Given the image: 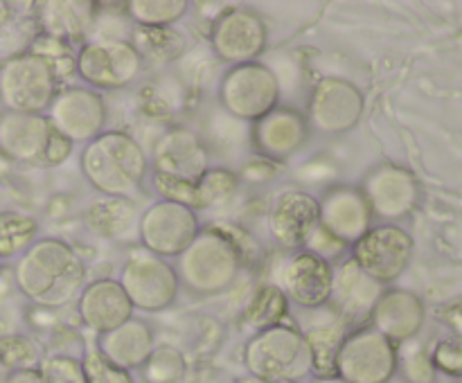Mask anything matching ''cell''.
I'll use <instances>...</instances> for the list:
<instances>
[{"label": "cell", "mask_w": 462, "mask_h": 383, "mask_svg": "<svg viewBox=\"0 0 462 383\" xmlns=\"http://www.w3.org/2000/svg\"><path fill=\"white\" fill-rule=\"evenodd\" d=\"M14 282L34 305L59 309L79 297L86 287V266L70 243L43 237L16 260Z\"/></svg>", "instance_id": "cell-1"}, {"label": "cell", "mask_w": 462, "mask_h": 383, "mask_svg": "<svg viewBox=\"0 0 462 383\" xmlns=\"http://www.w3.org/2000/svg\"><path fill=\"white\" fill-rule=\"evenodd\" d=\"M79 167L102 196L131 201L143 192L152 165L138 140L125 131H104L84 144Z\"/></svg>", "instance_id": "cell-2"}, {"label": "cell", "mask_w": 462, "mask_h": 383, "mask_svg": "<svg viewBox=\"0 0 462 383\" xmlns=\"http://www.w3.org/2000/svg\"><path fill=\"white\" fill-rule=\"evenodd\" d=\"M244 266L242 251L226 225H206L176 257V278L194 296H215L235 284Z\"/></svg>", "instance_id": "cell-3"}, {"label": "cell", "mask_w": 462, "mask_h": 383, "mask_svg": "<svg viewBox=\"0 0 462 383\" xmlns=\"http://www.w3.org/2000/svg\"><path fill=\"white\" fill-rule=\"evenodd\" d=\"M248 374L266 383H298L311 372V354L305 336L293 324L257 332L244 347Z\"/></svg>", "instance_id": "cell-4"}, {"label": "cell", "mask_w": 462, "mask_h": 383, "mask_svg": "<svg viewBox=\"0 0 462 383\" xmlns=\"http://www.w3.org/2000/svg\"><path fill=\"white\" fill-rule=\"evenodd\" d=\"M59 88L52 66L30 50L0 61V106L5 111L45 115Z\"/></svg>", "instance_id": "cell-5"}, {"label": "cell", "mask_w": 462, "mask_h": 383, "mask_svg": "<svg viewBox=\"0 0 462 383\" xmlns=\"http://www.w3.org/2000/svg\"><path fill=\"white\" fill-rule=\"evenodd\" d=\"M219 104L230 117L257 122L280 106V81L266 63L230 66L219 81Z\"/></svg>", "instance_id": "cell-6"}, {"label": "cell", "mask_w": 462, "mask_h": 383, "mask_svg": "<svg viewBox=\"0 0 462 383\" xmlns=\"http://www.w3.org/2000/svg\"><path fill=\"white\" fill-rule=\"evenodd\" d=\"M143 68V59L129 41L93 39L77 48L75 75L93 90L126 88Z\"/></svg>", "instance_id": "cell-7"}, {"label": "cell", "mask_w": 462, "mask_h": 383, "mask_svg": "<svg viewBox=\"0 0 462 383\" xmlns=\"http://www.w3.org/2000/svg\"><path fill=\"white\" fill-rule=\"evenodd\" d=\"M397 360L395 342L373 327H359L343 338L334 374L346 383H388L395 377Z\"/></svg>", "instance_id": "cell-8"}, {"label": "cell", "mask_w": 462, "mask_h": 383, "mask_svg": "<svg viewBox=\"0 0 462 383\" xmlns=\"http://www.w3.org/2000/svg\"><path fill=\"white\" fill-rule=\"evenodd\" d=\"M117 282L129 297L134 311L140 309L147 314H156L174 305L180 291L174 266L144 248L131 252L122 266Z\"/></svg>", "instance_id": "cell-9"}, {"label": "cell", "mask_w": 462, "mask_h": 383, "mask_svg": "<svg viewBox=\"0 0 462 383\" xmlns=\"http://www.w3.org/2000/svg\"><path fill=\"white\" fill-rule=\"evenodd\" d=\"M201 228L197 212L165 198L152 203L138 219L140 243L144 251L162 260L179 257L201 233Z\"/></svg>", "instance_id": "cell-10"}, {"label": "cell", "mask_w": 462, "mask_h": 383, "mask_svg": "<svg viewBox=\"0 0 462 383\" xmlns=\"http://www.w3.org/2000/svg\"><path fill=\"white\" fill-rule=\"evenodd\" d=\"M45 117L68 142H90L104 133L108 108L99 90L66 84L57 90Z\"/></svg>", "instance_id": "cell-11"}, {"label": "cell", "mask_w": 462, "mask_h": 383, "mask_svg": "<svg viewBox=\"0 0 462 383\" xmlns=\"http://www.w3.org/2000/svg\"><path fill=\"white\" fill-rule=\"evenodd\" d=\"M364 111L365 97L361 88L341 77H325L311 90L305 117L311 131L334 138L355 129Z\"/></svg>", "instance_id": "cell-12"}, {"label": "cell", "mask_w": 462, "mask_h": 383, "mask_svg": "<svg viewBox=\"0 0 462 383\" xmlns=\"http://www.w3.org/2000/svg\"><path fill=\"white\" fill-rule=\"evenodd\" d=\"M413 239L406 230L393 223L373 225L359 242L350 246V260L361 273L377 284L395 282L409 266Z\"/></svg>", "instance_id": "cell-13"}, {"label": "cell", "mask_w": 462, "mask_h": 383, "mask_svg": "<svg viewBox=\"0 0 462 383\" xmlns=\"http://www.w3.org/2000/svg\"><path fill=\"white\" fill-rule=\"evenodd\" d=\"M269 43L264 18L246 7L221 12L210 25V48L228 66L257 61Z\"/></svg>", "instance_id": "cell-14"}, {"label": "cell", "mask_w": 462, "mask_h": 383, "mask_svg": "<svg viewBox=\"0 0 462 383\" xmlns=\"http://www.w3.org/2000/svg\"><path fill=\"white\" fill-rule=\"evenodd\" d=\"M311 129L305 113L291 106H278L251 124V147L264 162L284 165L305 149Z\"/></svg>", "instance_id": "cell-15"}, {"label": "cell", "mask_w": 462, "mask_h": 383, "mask_svg": "<svg viewBox=\"0 0 462 383\" xmlns=\"http://www.w3.org/2000/svg\"><path fill=\"white\" fill-rule=\"evenodd\" d=\"M149 165L158 176L197 183L210 169V151L197 131L188 126H171L153 144Z\"/></svg>", "instance_id": "cell-16"}, {"label": "cell", "mask_w": 462, "mask_h": 383, "mask_svg": "<svg viewBox=\"0 0 462 383\" xmlns=\"http://www.w3.org/2000/svg\"><path fill=\"white\" fill-rule=\"evenodd\" d=\"M359 189L368 201L373 219L397 221L413 212L418 203V183L413 174L400 165L382 162L361 180Z\"/></svg>", "instance_id": "cell-17"}, {"label": "cell", "mask_w": 462, "mask_h": 383, "mask_svg": "<svg viewBox=\"0 0 462 383\" xmlns=\"http://www.w3.org/2000/svg\"><path fill=\"white\" fill-rule=\"evenodd\" d=\"M319 223L325 233L350 248L373 228V212L355 185H334L319 198Z\"/></svg>", "instance_id": "cell-18"}, {"label": "cell", "mask_w": 462, "mask_h": 383, "mask_svg": "<svg viewBox=\"0 0 462 383\" xmlns=\"http://www.w3.org/2000/svg\"><path fill=\"white\" fill-rule=\"evenodd\" d=\"M334 284V266L310 251H296L282 266L280 288L289 302L302 309H320L329 305Z\"/></svg>", "instance_id": "cell-19"}, {"label": "cell", "mask_w": 462, "mask_h": 383, "mask_svg": "<svg viewBox=\"0 0 462 383\" xmlns=\"http://www.w3.org/2000/svg\"><path fill=\"white\" fill-rule=\"evenodd\" d=\"M319 225V198L310 192L289 187L275 196L269 210V233L284 251H302Z\"/></svg>", "instance_id": "cell-20"}, {"label": "cell", "mask_w": 462, "mask_h": 383, "mask_svg": "<svg viewBox=\"0 0 462 383\" xmlns=\"http://www.w3.org/2000/svg\"><path fill=\"white\" fill-rule=\"evenodd\" d=\"M54 129L45 115L0 113V156L23 165H45Z\"/></svg>", "instance_id": "cell-21"}, {"label": "cell", "mask_w": 462, "mask_h": 383, "mask_svg": "<svg viewBox=\"0 0 462 383\" xmlns=\"http://www.w3.org/2000/svg\"><path fill=\"white\" fill-rule=\"evenodd\" d=\"M77 314L81 323L99 336L134 318V306L117 279L99 278L81 288L77 297Z\"/></svg>", "instance_id": "cell-22"}, {"label": "cell", "mask_w": 462, "mask_h": 383, "mask_svg": "<svg viewBox=\"0 0 462 383\" xmlns=\"http://www.w3.org/2000/svg\"><path fill=\"white\" fill-rule=\"evenodd\" d=\"M97 5L86 0H45L34 5V25L39 34L63 41L68 45L86 43L97 18Z\"/></svg>", "instance_id": "cell-23"}, {"label": "cell", "mask_w": 462, "mask_h": 383, "mask_svg": "<svg viewBox=\"0 0 462 383\" xmlns=\"http://www.w3.org/2000/svg\"><path fill=\"white\" fill-rule=\"evenodd\" d=\"M379 287L382 284H377L368 275L361 273L355 261H341L338 269H334L332 297H329V302L334 305V314L346 324L368 318L374 302L382 296Z\"/></svg>", "instance_id": "cell-24"}, {"label": "cell", "mask_w": 462, "mask_h": 383, "mask_svg": "<svg viewBox=\"0 0 462 383\" xmlns=\"http://www.w3.org/2000/svg\"><path fill=\"white\" fill-rule=\"evenodd\" d=\"M370 327L391 342L409 341L418 333L424 320V309L418 297L402 288L383 291L370 311Z\"/></svg>", "instance_id": "cell-25"}, {"label": "cell", "mask_w": 462, "mask_h": 383, "mask_svg": "<svg viewBox=\"0 0 462 383\" xmlns=\"http://www.w3.org/2000/svg\"><path fill=\"white\" fill-rule=\"evenodd\" d=\"M97 350L122 369H138L147 365L156 350L153 332L144 320L129 318L120 327L97 336Z\"/></svg>", "instance_id": "cell-26"}, {"label": "cell", "mask_w": 462, "mask_h": 383, "mask_svg": "<svg viewBox=\"0 0 462 383\" xmlns=\"http://www.w3.org/2000/svg\"><path fill=\"white\" fill-rule=\"evenodd\" d=\"M129 43L143 59V66H170L188 48L185 36L174 27H135Z\"/></svg>", "instance_id": "cell-27"}, {"label": "cell", "mask_w": 462, "mask_h": 383, "mask_svg": "<svg viewBox=\"0 0 462 383\" xmlns=\"http://www.w3.org/2000/svg\"><path fill=\"white\" fill-rule=\"evenodd\" d=\"M307 347L311 354V372L316 377H332L334 365H337V354L341 350L343 338L347 336L346 323L341 318L316 323L302 332Z\"/></svg>", "instance_id": "cell-28"}, {"label": "cell", "mask_w": 462, "mask_h": 383, "mask_svg": "<svg viewBox=\"0 0 462 383\" xmlns=\"http://www.w3.org/2000/svg\"><path fill=\"white\" fill-rule=\"evenodd\" d=\"M289 315V300L278 284H262L255 288L242 311V324L253 333L282 324Z\"/></svg>", "instance_id": "cell-29"}, {"label": "cell", "mask_w": 462, "mask_h": 383, "mask_svg": "<svg viewBox=\"0 0 462 383\" xmlns=\"http://www.w3.org/2000/svg\"><path fill=\"white\" fill-rule=\"evenodd\" d=\"M86 228L102 237H120L134 225V203L125 198H106L93 203L84 214Z\"/></svg>", "instance_id": "cell-30"}, {"label": "cell", "mask_w": 462, "mask_h": 383, "mask_svg": "<svg viewBox=\"0 0 462 383\" xmlns=\"http://www.w3.org/2000/svg\"><path fill=\"white\" fill-rule=\"evenodd\" d=\"M39 234V221L18 210L0 212V260L21 257Z\"/></svg>", "instance_id": "cell-31"}, {"label": "cell", "mask_w": 462, "mask_h": 383, "mask_svg": "<svg viewBox=\"0 0 462 383\" xmlns=\"http://www.w3.org/2000/svg\"><path fill=\"white\" fill-rule=\"evenodd\" d=\"M188 9V0H131L125 5V14L135 27H174Z\"/></svg>", "instance_id": "cell-32"}, {"label": "cell", "mask_w": 462, "mask_h": 383, "mask_svg": "<svg viewBox=\"0 0 462 383\" xmlns=\"http://www.w3.org/2000/svg\"><path fill=\"white\" fill-rule=\"evenodd\" d=\"M197 189V212L224 205L237 194L239 176L226 167H210L194 185Z\"/></svg>", "instance_id": "cell-33"}, {"label": "cell", "mask_w": 462, "mask_h": 383, "mask_svg": "<svg viewBox=\"0 0 462 383\" xmlns=\"http://www.w3.org/2000/svg\"><path fill=\"white\" fill-rule=\"evenodd\" d=\"M0 360L9 372L39 369L43 354L34 338L23 336V333H7V336H0Z\"/></svg>", "instance_id": "cell-34"}, {"label": "cell", "mask_w": 462, "mask_h": 383, "mask_svg": "<svg viewBox=\"0 0 462 383\" xmlns=\"http://www.w3.org/2000/svg\"><path fill=\"white\" fill-rule=\"evenodd\" d=\"M27 50L39 54L41 59H45V61L52 66L59 86H61V81L66 79V77L75 75L77 50H72V45L63 43V41H57V39H50V36L39 34V32H36Z\"/></svg>", "instance_id": "cell-35"}, {"label": "cell", "mask_w": 462, "mask_h": 383, "mask_svg": "<svg viewBox=\"0 0 462 383\" xmlns=\"http://www.w3.org/2000/svg\"><path fill=\"white\" fill-rule=\"evenodd\" d=\"M81 368H84L86 383H134L129 369H122L111 363L97 347H90L86 351V356L81 359Z\"/></svg>", "instance_id": "cell-36"}, {"label": "cell", "mask_w": 462, "mask_h": 383, "mask_svg": "<svg viewBox=\"0 0 462 383\" xmlns=\"http://www.w3.org/2000/svg\"><path fill=\"white\" fill-rule=\"evenodd\" d=\"M39 372L45 383H86L81 360L70 354L43 356Z\"/></svg>", "instance_id": "cell-37"}, {"label": "cell", "mask_w": 462, "mask_h": 383, "mask_svg": "<svg viewBox=\"0 0 462 383\" xmlns=\"http://www.w3.org/2000/svg\"><path fill=\"white\" fill-rule=\"evenodd\" d=\"M149 365V381L153 383H171L176 381V378H180V374H183L185 369V363L183 359H180L179 351L174 350H167V347H162V350H153L152 359L147 360Z\"/></svg>", "instance_id": "cell-38"}, {"label": "cell", "mask_w": 462, "mask_h": 383, "mask_svg": "<svg viewBox=\"0 0 462 383\" xmlns=\"http://www.w3.org/2000/svg\"><path fill=\"white\" fill-rule=\"evenodd\" d=\"M433 363H436V368H440L442 372L460 377L462 374V341L442 342V345L436 350V354H433Z\"/></svg>", "instance_id": "cell-39"}, {"label": "cell", "mask_w": 462, "mask_h": 383, "mask_svg": "<svg viewBox=\"0 0 462 383\" xmlns=\"http://www.w3.org/2000/svg\"><path fill=\"white\" fill-rule=\"evenodd\" d=\"M402 365L406 381L409 383H431L433 381V363L429 359H420V356L411 354L409 359L397 360V368Z\"/></svg>", "instance_id": "cell-40"}, {"label": "cell", "mask_w": 462, "mask_h": 383, "mask_svg": "<svg viewBox=\"0 0 462 383\" xmlns=\"http://www.w3.org/2000/svg\"><path fill=\"white\" fill-rule=\"evenodd\" d=\"M72 153V142H68L63 135H59L54 131L52 140H50L48 153H45V167H57L61 165L63 160H68V156Z\"/></svg>", "instance_id": "cell-41"}, {"label": "cell", "mask_w": 462, "mask_h": 383, "mask_svg": "<svg viewBox=\"0 0 462 383\" xmlns=\"http://www.w3.org/2000/svg\"><path fill=\"white\" fill-rule=\"evenodd\" d=\"M5 383H45L41 377L39 369H16V372H9L7 381Z\"/></svg>", "instance_id": "cell-42"}, {"label": "cell", "mask_w": 462, "mask_h": 383, "mask_svg": "<svg viewBox=\"0 0 462 383\" xmlns=\"http://www.w3.org/2000/svg\"><path fill=\"white\" fill-rule=\"evenodd\" d=\"M12 21H14V7L9 3H5V0H0V30Z\"/></svg>", "instance_id": "cell-43"}, {"label": "cell", "mask_w": 462, "mask_h": 383, "mask_svg": "<svg viewBox=\"0 0 462 383\" xmlns=\"http://www.w3.org/2000/svg\"><path fill=\"white\" fill-rule=\"evenodd\" d=\"M314 383H346L341 377L332 374V377H316Z\"/></svg>", "instance_id": "cell-44"}, {"label": "cell", "mask_w": 462, "mask_h": 383, "mask_svg": "<svg viewBox=\"0 0 462 383\" xmlns=\"http://www.w3.org/2000/svg\"><path fill=\"white\" fill-rule=\"evenodd\" d=\"M7 377H9V369L5 368V365H3V360H0V383H5V381H7Z\"/></svg>", "instance_id": "cell-45"}, {"label": "cell", "mask_w": 462, "mask_h": 383, "mask_svg": "<svg viewBox=\"0 0 462 383\" xmlns=\"http://www.w3.org/2000/svg\"><path fill=\"white\" fill-rule=\"evenodd\" d=\"M239 383H266V381H260V378H255V377H248V378H244V381H239Z\"/></svg>", "instance_id": "cell-46"}]
</instances>
